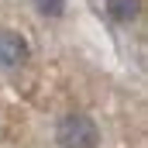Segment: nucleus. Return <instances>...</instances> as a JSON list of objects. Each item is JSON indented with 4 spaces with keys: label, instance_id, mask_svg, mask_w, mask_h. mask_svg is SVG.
Listing matches in <instances>:
<instances>
[{
    "label": "nucleus",
    "instance_id": "f257e3e1",
    "mask_svg": "<svg viewBox=\"0 0 148 148\" xmlns=\"http://www.w3.org/2000/svg\"><path fill=\"white\" fill-rule=\"evenodd\" d=\"M55 141H59V148H97L100 145V127H97V121L90 114L73 110L66 117H59Z\"/></svg>",
    "mask_w": 148,
    "mask_h": 148
},
{
    "label": "nucleus",
    "instance_id": "f03ea898",
    "mask_svg": "<svg viewBox=\"0 0 148 148\" xmlns=\"http://www.w3.org/2000/svg\"><path fill=\"white\" fill-rule=\"evenodd\" d=\"M24 62H28V38L10 28H0V69H17Z\"/></svg>",
    "mask_w": 148,
    "mask_h": 148
},
{
    "label": "nucleus",
    "instance_id": "7ed1b4c3",
    "mask_svg": "<svg viewBox=\"0 0 148 148\" xmlns=\"http://www.w3.org/2000/svg\"><path fill=\"white\" fill-rule=\"evenodd\" d=\"M107 14L117 24H127L138 17V0H107Z\"/></svg>",
    "mask_w": 148,
    "mask_h": 148
},
{
    "label": "nucleus",
    "instance_id": "20e7f679",
    "mask_svg": "<svg viewBox=\"0 0 148 148\" xmlns=\"http://www.w3.org/2000/svg\"><path fill=\"white\" fill-rule=\"evenodd\" d=\"M66 3H69V0H35L38 14H45V17H59V14L66 10Z\"/></svg>",
    "mask_w": 148,
    "mask_h": 148
}]
</instances>
